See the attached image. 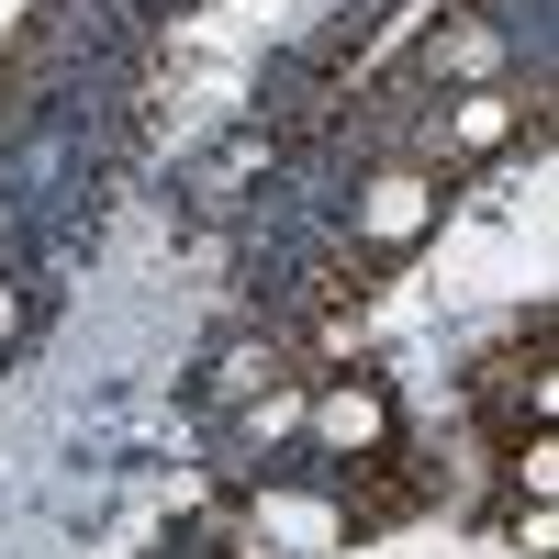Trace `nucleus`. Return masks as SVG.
I'll return each mask as SVG.
<instances>
[{"mask_svg":"<svg viewBox=\"0 0 559 559\" xmlns=\"http://www.w3.org/2000/svg\"><path fill=\"white\" fill-rule=\"evenodd\" d=\"M515 123H526V102H515V90H459V112H448V134H459L471 157H492Z\"/></svg>","mask_w":559,"mask_h":559,"instance_id":"nucleus-4","label":"nucleus"},{"mask_svg":"<svg viewBox=\"0 0 559 559\" xmlns=\"http://www.w3.org/2000/svg\"><path fill=\"white\" fill-rule=\"evenodd\" d=\"M426 224H437V179H426V168H381V179L358 191V236L381 247V258H403Z\"/></svg>","mask_w":559,"mask_h":559,"instance_id":"nucleus-2","label":"nucleus"},{"mask_svg":"<svg viewBox=\"0 0 559 559\" xmlns=\"http://www.w3.org/2000/svg\"><path fill=\"white\" fill-rule=\"evenodd\" d=\"M313 448H324V459L392 448V392H381V381H324V392H313Z\"/></svg>","mask_w":559,"mask_h":559,"instance_id":"nucleus-1","label":"nucleus"},{"mask_svg":"<svg viewBox=\"0 0 559 559\" xmlns=\"http://www.w3.org/2000/svg\"><path fill=\"white\" fill-rule=\"evenodd\" d=\"M448 68L481 79V68H492V23H459V34H448Z\"/></svg>","mask_w":559,"mask_h":559,"instance_id":"nucleus-6","label":"nucleus"},{"mask_svg":"<svg viewBox=\"0 0 559 559\" xmlns=\"http://www.w3.org/2000/svg\"><path fill=\"white\" fill-rule=\"evenodd\" d=\"M23 336V292H12V280H0V347H12Z\"/></svg>","mask_w":559,"mask_h":559,"instance_id":"nucleus-7","label":"nucleus"},{"mask_svg":"<svg viewBox=\"0 0 559 559\" xmlns=\"http://www.w3.org/2000/svg\"><path fill=\"white\" fill-rule=\"evenodd\" d=\"M503 459H515V481H526V503H548V492H559V437H548V426H537V437H515Z\"/></svg>","mask_w":559,"mask_h":559,"instance_id":"nucleus-5","label":"nucleus"},{"mask_svg":"<svg viewBox=\"0 0 559 559\" xmlns=\"http://www.w3.org/2000/svg\"><path fill=\"white\" fill-rule=\"evenodd\" d=\"M414 503H426V471H403L392 448H369V459H347V526H403Z\"/></svg>","mask_w":559,"mask_h":559,"instance_id":"nucleus-3","label":"nucleus"}]
</instances>
